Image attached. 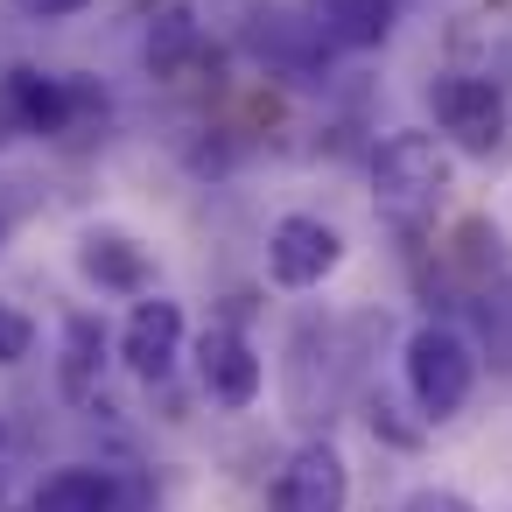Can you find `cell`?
Returning a JSON list of instances; mask_svg holds the SVG:
<instances>
[{
    "mask_svg": "<svg viewBox=\"0 0 512 512\" xmlns=\"http://www.w3.org/2000/svg\"><path fill=\"white\" fill-rule=\"evenodd\" d=\"M442 190H449V148L435 134L400 127V134L379 141V155H372V197H379L386 225H400V232L428 225L435 204H442Z\"/></svg>",
    "mask_w": 512,
    "mask_h": 512,
    "instance_id": "6da1fadb",
    "label": "cell"
},
{
    "mask_svg": "<svg viewBox=\"0 0 512 512\" xmlns=\"http://www.w3.org/2000/svg\"><path fill=\"white\" fill-rule=\"evenodd\" d=\"M400 372H407V400L421 407V421H456L477 386V351L449 323H421L400 351Z\"/></svg>",
    "mask_w": 512,
    "mask_h": 512,
    "instance_id": "7a4b0ae2",
    "label": "cell"
},
{
    "mask_svg": "<svg viewBox=\"0 0 512 512\" xmlns=\"http://www.w3.org/2000/svg\"><path fill=\"white\" fill-rule=\"evenodd\" d=\"M428 113H435V127H442L463 155H477V162L505 148V92H498V78L449 71V78L428 85Z\"/></svg>",
    "mask_w": 512,
    "mask_h": 512,
    "instance_id": "3957f363",
    "label": "cell"
},
{
    "mask_svg": "<svg viewBox=\"0 0 512 512\" xmlns=\"http://www.w3.org/2000/svg\"><path fill=\"white\" fill-rule=\"evenodd\" d=\"M337 260H344L337 225H323V218H309V211L274 218V232H267V274H274L281 288H323V281L337 274Z\"/></svg>",
    "mask_w": 512,
    "mask_h": 512,
    "instance_id": "277c9868",
    "label": "cell"
},
{
    "mask_svg": "<svg viewBox=\"0 0 512 512\" xmlns=\"http://www.w3.org/2000/svg\"><path fill=\"white\" fill-rule=\"evenodd\" d=\"M120 358H127V372L134 379H169L176 372V358H183V302H169V295H134V316H127V330H120Z\"/></svg>",
    "mask_w": 512,
    "mask_h": 512,
    "instance_id": "5b68a950",
    "label": "cell"
},
{
    "mask_svg": "<svg viewBox=\"0 0 512 512\" xmlns=\"http://www.w3.org/2000/svg\"><path fill=\"white\" fill-rule=\"evenodd\" d=\"M351 505V470L330 442H302L281 477H274V512H344Z\"/></svg>",
    "mask_w": 512,
    "mask_h": 512,
    "instance_id": "8992f818",
    "label": "cell"
},
{
    "mask_svg": "<svg viewBox=\"0 0 512 512\" xmlns=\"http://www.w3.org/2000/svg\"><path fill=\"white\" fill-rule=\"evenodd\" d=\"M197 379H204V393H211L218 407H253L267 365H260V351H253L232 323H211V330L197 337Z\"/></svg>",
    "mask_w": 512,
    "mask_h": 512,
    "instance_id": "52a82bcc",
    "label": "cell"
},
{
    "mask_svg": "<svg viewBox=\"0 0 512 512\" xmlns=\"http://www.w3.org/2000/svg\"><path fill=\"white\" fill-rule=\"evenodd\" d=\"M78 274L106 295H155V267L127 232H85L78 239Z\"/></svg>",
    "mask_w": 512,
    "mask_h": 512,
    "instance_id": "ba28073f",
    "label": "cell"
},
{
    "mask_svg": "<svg viewBox=\"0 0 512 512\" xmlns=\"http://www.w3.org/2000/svg\"><path fill=\"white\" fill-rule=\"evenodd\" d=\"M0 99H8V120L15 127H29V134H64L71 127V113H78V92L64 85V78H50V71H8V85H0Z\"/></svg>",
    "mask_w": 512,
    "mask_h": 512,
    "instance_id": "9c48e42d",
    "label": "cell"
},
{
    "mask_svg": "<svg viewBox=\"0 0 512 512\" xmlns=\"http://www.w3.org/2000/svg\"><path fill=\"white\" fill-rule=\"evenodd\" d=\"M309 29L337 50H379L393 36V0H309Z\"/></svg>",
    "mask_w": 512,
    "mask_h": 512,
    "instance_id": "30bf717a",
    "label": "cell"
},
{
    "mask_svg": "<svg viewBox=\"0 0 512 512\" xmlns=\"http://www.w3.org/2000/svg\"><path fill=\"white\" fill-rule=\"evenodd\" d=\"M29 512H120V484H113V470L71 463V470H57V477L36 484Z\"/></svg>",
    "mask_w": 512,
    "mask_h": 512,
    "instance_id": "8fae6325",
    "label": "cell"
},
{
    "mask_svg": "<svg viewBox=\"0 0 512 512\" xmlns=\"http://www.w3.org/2000/svg\"><path fill=\"white\" fill-rule=\"evenodd\" d=\"M99 372H106V330H99L92 316H71V323H64V365H57L64 393H71V400H92Z\"/></svg>",
    "mask_w": 512,
    "mask_h": 512,
    "instance_id": "7c38bea8",
    "label": "cell"
},
{
    "mask_svg": "<svg viewBox=\"0 0 512 512\" xmlns=\"http://www.w3.org/2000/svg\"><path fill=\"white\" fill-rule=\"evenodd\" d=\"M477 330L491 344L498 365H512V274H491L484 295H477Z\"/></svg>",
    "mask_w": 512,
    "mask_h": 512,
    "instance_id": "4fadbf2b",
    "label": "cell"
},
{
    "mask_svg": "<svg viewBox=\"0 0 512 512\" xmlns=\"http://www.w3.org/2000/svg\"><path fill=\"white\" fill-rule=\"evenodd\" d=\"M29 351H36V323H29L22 309L0 302V365H22Z\"/></svg>",
    "mask_w": 512,
    "mask_h": 512,
    "instance_id": "5bb4252c",
    "label": "cell"
},
{
    "mask_svg": "<svg viewBox=\"0 0 512 512\" xmlns=\"http://www.w3.org/2000/svg\"><path fill=\"white\" fill-rule=\"evenodd\" d=\"M400 512H477V505H470L463 491H449V484H428V491H414Z\"/></svg>",
    "mask_w": 512,
    "mask_h": 512,
    "instance_id": "9a60e30c",
    "label": "cell"
},
{
    "mask_svg": "<svg viewBox=\"0 0 512 512\" xmlns=\"http://www.w3.org/2000/svg\"><path fill=\"white\" fill-rule=\"evenodd\" d=\"M36 8H43V15H78L85 0H36Z\"/></svg>",
    "mask_w": 512,
    "mask_h": 512,
    "instance_id": "2e32d148",
    "label": "cell"
}]
</instances>
